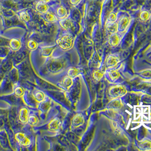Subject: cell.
Segmentation results:
<instances>
[{
	"label": "cell",
	"instance_id": "44dd1931",
	"mask_svg": "<svg viewBox=\"0 0 151 151\" xmlns=\"http://www.w3.org/2000/svg\"><path fill=\"white\" fill-rule=\"evenodd\" d=\"M34 97L35 100L38 102H41L44 100L45 95L41 91H37L34 95Z\"/></svg>",
	"mask_w": 151,
	"mask_h": 151
},
{
	"label": "cell",
	"instance_id": "f546056e",
	"mask_svg": "<svg viewBox=\"0 0 151 151\" xmlns=\"http://www.w3.org/2000/svg\"><path fill=\"white\" fill-rule=\"evenodd\" d=\"M41 2H45V3H47L49 2L50 0H40Z\"/></svg>",
	"mask_w": 151,
	"mask_h": 151
},
{
	"label": "cell",
	"instance_id": "7c38bea8",
	"mask_svg": "<svg viewBox=\"0 0 151 151\" xmlns=\"http://www.w3.org/2000/svg\"><path fill=\"white\" fill-rule=\"evenodd\" d=\"M73 78H70V76H65L62 80V86L66 89H69V88H70L71 86L73 85Z\"/></svg>",
	"mask_w": 151,
	"mask_h": 151
},
{
	"label": "cell",
	"instance_id": "277c9868",
	"mask_svg": "<svg viewBox=\"0 0 151 151\" xmlns=\"http://www.w3.org/2000/svg\"><path fill=\"white\" fill-rule=\"evenodd\" d=\"M119 62V59L115 55H111L106 60V65L107 68H113L116 66Z\"/></svg>",
	"mask_w": 151,
	"mask_h": 151
},
{
	"label": "cell",
	"instance_id": "52a82bcc",
	"mask_svg": "<svg viewBox=\"0 0 151 151\" xmlns=\"http://www.w3.org/2000/svg\"><path fill=\"white\" fill-rule=\"evenodd\" d=\"M29 117V111L26 108H21L19 111V120L23 124L28 122Z\"/></svg>",
	"mask_w": 151,
	"mask_h": 151
},
{
	"label": "cell",
	"instance_id": "484cf974",
	"mask_svg": "<svg viewBox=\"0 0 151 151\" xmlns=\"http://www.w3.org/2000/svg\"><path fill=\"white\" fill-rule=\"evenodd\" d=\"M38 118L35 116H29L28 122L31 125H35L38 123Z\"/></svg>",
	"mask_w": 151,
	"mask_h": 151
},
{
	"label": "cell",
	"instance_id": "603a6c76",
	"mask_svg": "<svg viewBox=\"0 0 151 151\" xmlns=\"http://www.w3.org/2000/svg\"><path fill=\"white\" fill-rule=\"evenodd\" d=\"M118 19V15L115 12L110 13L108 17H107V22L108 23H113L116 22Z\"/></svg>",
	"mask_w": 151,
	"mask_h": 151
},
{
	"label": "cell",
	"instance_id": "8fae6325",
	"mask_svg": "<svg viewBox=\"0 0 151 151\" xmlns=\"http://www.w3.org/2000/svg\"><path fill=\"white\" fill-rule=\"evenodd\" d=\"M108 106L110 109H118L121 108L123 106V103L121 99H113L111 101H110L109 104Z\"/></svg>",
	"mask_w": 151,
	"mask_h": 151
},
{
	"label": "cell",
	"instance_id": "5b68a950",
	"mask_svg": "<svg viewBox=\"0 0 151 151\" xmlns=\"http://www.w3.org/2000/svg\"><path fill=\"white\" fill-rule=\"evenodd\" d=\"M62 125V122L59 118L55 117L52 119L48 124V129L51 131H56L60 129Z\"/></svg>",
	"mask_w": 151,
	"mask_h": 151
},
{
	"label": "cell",
	"instance_id": "9c48e42d",
	"mask_svg": "<svg viewBox=\"0 0 151 151\" xmlns=\"http://www.w3.org/2000/svg\"><path fill=\"white\" fill-rule=\"evenodd\" d=\"M106 30L110 35L117 34L118 31V24L116 22L107 23L106 25Z\"/></svg>",
	"mask_w": 151,
	"mask_h": 151
},
{
	"label": "cell",
	"instance_id": "ffe728a7",
	"mask_svg": "<svg viewBox=\"0 0 151 151\" xmlns=\"http://www.w3.org/2000/svg\"><path fill=\"white\" fill-rule=\"evenodd\" d=\"M105 73H103L102 71L99 70H95L93 73V78L97 81H100L101 79H102V78L104 76Z\"/></svg>",
	"mask_w": 151,
	"mask_h": 151
},
{
	"label": "cell",
	"instance_id": "7402d4cb",
	"mask_svg": "<svg viewBox=\"0 0 151 151\" xmlns=\"http://www.w3.org/2000/svg\"><path fill=\"white\" fill-rule=\"evenodd\" d=\"M150 13L147 10H144V11H142L140 13L139 18L142 21L145 22V21L148 20V19L150 18Z\"/></svg>",
	"mask_w": 151,
	"mask_h": 151
},
{
	"label": "cell",
	"instance_id": "83f0119b",
	"mask_svg": "<svg viewBox=\"0 0 151 151\" xmlns=\"http://www.w3.org/2000/svg\"><path fill=\"white\" fill-rule=\"evenodd\" d=\"M21 18L23 21H26V22H28L30 19V17L28 16V14H26L25 13H21Z\"/></svg>",
	"mask_w": 151,
	"mask_h": 151
},
{
	"label": "cell",
	"instance_id": "d6986e66",
	"mask_svg": "<svg viewBox=\"0 0 151 151\" xmlns=\"http://www.w3.org/2000/svg\"><path fill=\"white\" fill-rule=\"evenodd\" d=\"M60 24L62 27L65 29H69L72 27V25L70 20L66 18L64 19H62V21L60 22Z\"/></svg>",
	"mask_w": 151,
	"mask_h": 151
},
{
	"label": "cell",
	"instance_id": "9a60e30c",
	"mask_svg": "<svg viewBox=\"0 0 151 151\" xmlns=\"http://www.w3.org/2000/svg\"><path fill=\"white\" fill-rule=\"evenodd\" d=\"M36 9L39 12L43 14H46L48 11V6L46 5L45 2H39L37 4L36 6Z\"/></svg>",
	"mask_w": 151,
	"mask_h": 151
},
{
	"label": "cell",
	"instance_id": "ba28073f",
	"mask_svg": "<svg viewBox=\"0 0 151 151\" xmlns=\"http://www.w3.org/2000/svg\"><path fill=\"white\" fill-rule=\"evenodd\" d=\"M85 122L84 117L81 114L75 115L72 119V124L75 127H78L82 126Z\"/></svg>",
	"mask_w": 151,
	"mask_h": 151
},
{
	"label": "cell",
	"instance_id": "e0dca14e",
	"mask_svg": "<svg viewBox=\"0 0 151 151\" xmlns=\"http://www.w3.org/2000/svg\"><path fill=\"white\" fill-rule=\"evenodd\" d=\"M56 13L57 17L60 19H64L67 15V11L64 7H60L57 9Z\"/></svg>",
	"mask_w": 151,
	"mask_h": 151
},
{
	"label": "cell",
	"instance_id": "d4e9b609",
	"mask_svg": "<svg viewBox=\"0 0 151 151\" xmlns=\"http://www.w3.org/2000/svg\"><path fill=\"white\" fill-rule=\"evenodd\" d=\"M24 93H25V91L22 87L18 86L14 89V94L17 96L21 97L23 96Z\"/></svg>",
	"mask_w": 151,
	"mask_h": 151
},
{
	"label": "cell",
	"instance_id": "6da1fadb",
	"mask_svg": "<svg viewBox=\"0 0 151 151\" xmlns=\"http://www.w3.org/2000/svg\"><path fill=\"white\" fill-rule=\"evenodd\" d=\"M127 92L126 87L121 84H117L110 87L108 89V95L112 99H119Z\"/></svg>",
	"mask_w": 151,
	"mask_h": 151
},
{
	"label": "cell",
	"instance_id": "7a4b0ae2",
	"mask_svg": "<svg viewBox=\"0 0 151 151\" xmlns=\"http://www.w3.org/2000/svg\"><path fill=\"white\" fill-rule=\"evenodd\" d=\"M74 39L71 35H63L57 40V44L63 50H68L72 48L73 44Z\"/></svg>",
	"mask_w": 151,
	"mask_h": 151
},
{
	"label": "cell",
	"instance_id": "3957f363",
	"mask_svg": "<svg viewBox=\"0 0 151 151\" xmlns=\"http://www.w3.org/2000/svg\"><path fill=\"white\" fill-rule=\"evenodd\" d=\"M15 138L19 144L24 147H28L31 144V140L27 135L23 132H18L15 134Z\"/></svg>",
	"mask_w": 151,
	"mask_h": 151
},
{
	"label": "cell",
	"instance_id": "cb8c5ba5",
	"mask_svg": "<svg viewBox=\"0 0 151 151\" xmlns=\"http://www.w3.org/2000/svg\"><path fill=\"white\" fill-rule=\"evenodd\" d=\"M38 47V44L36 41L31 40L30 41H28V48L30 50H35Z\"/></svg>",
	"mask_w": 151,
	"mask_h": 151
},
{
	"label": "cell",
	"instance_id": "5bb4252c",
	"mask_svg": "<svg viewBox=\"0 0 151 151\" xmlns=\"http://www.w3.org/2000/svg\"><path fill=\"white\" fill-rule=\"evenodd\" d=\"M9 46L13 50L17 51L21 48V41L18 39H13L9 42Z\"/></svg>",
	"mask_w": 151,
	"mask_h": 151
},
{
	"label": "cell",
	"instance_id": "8992f818",
	"mask_svg": "<svg viewBox=\"0 0 151 151\" xmlns=\"http://www.w3.org/2000/svg\"><path fill=\"white\" fill-rule=\"evenodd\" d=\"M118 24V31L123 32L127 29L130 24V19L127 17H123L120 19Z\"/></svg>",
	"mask_w": 151,
	"mask_h": 151
},
{
	"label": "cell",
	"instance_id": "f1b7e54d",
	"mask_svg": "<svg viewBox=\"0 0 151 151\" xmlns=\"http://www.w3.org/2000/svg\"><path fill=\"white\" fill-rule=\"evenodd\" d=\"M70 2L73 5H77L80 3L81 0H69Z\"/></svg>",
	"mask_w": 151,
	"mask_h": 151
},
{
	"label": "cell",
	"instance_id": "4fadbf2b",
	"mask_svg": "<svg viewBox=\"0 0 151 151\" xmlns=\"http://www.w3.org/2000/svg\"><path fill=\"white\" fill-rule=\"evenodd\" d=\"M107 75L110 80L113 82H114L118 80L120 77V73L117 70L111 69L108 71Z\"/></svg>",
	"mask_w": 151,
	"mask_h": 151
},
{
	"label": "cell",
	"instance_id": "ac0fdd59",
	"mask_svg": "<svg viewBox=\"0 0 151 151\" xmlns=\"http://www.w3.org/2000/svg\"><path fill=\"white\" fill-rule=\"evenodd\" d=\"M139 146H140L139 147H140L142 150H151V141L148 139H145L140 143Z\"/></svg>",
	"mask_w": 151,
	"mask_h": 151
},
{
	"label": "cell",
	"instance_id": "2e32d148",
	"mask_svg": "<svg viewBox=\"0 0 151 151\" xmlns=\"http://www.w3.org/2000/svg\"><path fill=\"white\" fill-rule=\"evenodd\" d=\"M80 74V71L78 69L75 67H71L68 69V73H67V76H70L72 78H75L77 76H78Z\"/></svg>",
	"mask_w": 151,
	"mask_h": 151
},
{
	"label": "cell",
	"instance_id": "4316f807",
	"mask_svg": "<svg viewBox=\"0 0 151 151\" xmlns=\"http://www.w3.org/2000/svg\"><path fill=\"white\" fill-rule=\"evenodd\" d=\"M46 19L48 22H55L56 21V18L54 15L51 13H47L46 15Z\"/></svg>",
	"mask_w": 151,
	"mask_h": 151
},
{
	"label": "cell",
	"instance_id": "30bf717a",
	"mask_svg": "<svg viewBox=\"0 0 151 151\" xmlns=\"http://www.w3.org/2000/svg\"><path fill=\"white\" fill-rule=\"evenodd\" d=\"M121 41L120 37L117 34H114L110 35L109 37V42L110 45L115 47L118 45Z\"/></svg>",
	"mask_w": 151,
	"mask_h": 151
}]
</instances>
